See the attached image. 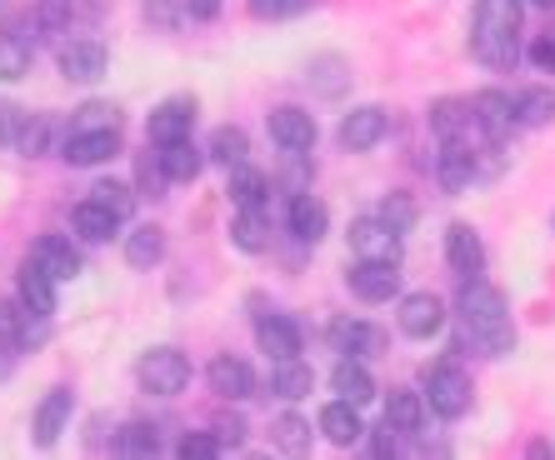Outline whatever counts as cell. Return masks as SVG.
I'll return each instance as SVG.
<instances>
[{"instance_id": "obj_1", "label": "cell", "mask_w": 555, "mask_h": 460, "mask_svg": "<svg viewBox=\"0 0 555 460\" xmlns=\"http://www.w3.org/2000/svg\"><path fill=\"white\" fill-rule=\"evenodd\" d=\"M461 335L465 345H476L480 356H505L516 345V325H511V310H505V295L486 281H465L461 301Z\"/></svg>"}, {"instance_id": "obj_2", "label": "cell", "mask_w": 555, "mask_h": 460, "mask_svg": "<svg viewBox=\"0 0 555 460\" xmlns=\"http://www.w3.org/2000/svg\"><path fill=\"white\" fill-rule=\"evenodd\" d=\"M520 51V0H476L470 55L491 71H511Z\"/></svg>"}, {"instance_id": "obj_3", "label": "cell", "mask_w": 555, "mask_h": 460, "mask_svg": "<svg viewBox=\"0 0 555 460\" xmlns=\"http://www.w3.org/2000/svg\"><path fill=\"white\" fill-rule=\"evenodd\" d=\"M421 385H426V406L446 421H461L465 410H470V375L455 366V360H436L421 371Z\"/></svg>"}, {"instance_id": "obj_4", "label": "cell", "mask_w": 555, "mask_h": 460, "mask_svg": "<svg viewBox=\"0 0 555 460\" xmlns=\"http://www.w3.org/2000/svg\"><path fill=\"white\" fill-rule=\"evenodd\" d=\"M135 375H141V385L151 396H181L185 385H191V360L181 350H170V345H155V350L141 356Z\"/></svg>"}, {"instance_id": "obj_5", "label": "cell", "mask_w": 555, "mask_h": 460, "mask_svg": "<svg viewBox=\"0 0 555 460\" xmlns=\"http://www.w3.org/2000/svg\"><path fill=\"white\" fill-rule=\"evenodd\" d=\"M350 251L361 260H390V266H401V230L386 226L380 216H361L350 226Z\"/></svg>"}, {"instance_id": "obj_6", "label": "cell", "mask_w": 555, "mask_h": 460, "mask_svg": "<svg viewBox=\"0 0 555 460\" xmlns=\"http://www.w3.org/2000/svg\"><path fill=\"white\" fill-rule=\"evenodd\" d=\"M61 155L70 166H105L120 155V130H65Z\"/></svg>"}, {"instance_id": "obj_7", "label": "cell", "mask_w": 555, "mask_h": 460, "mask_svg": "<svg viewBox=\"0 0 555 460\" xmlns=\"http://www.w3.org/2000/svg\"><path fill=\"white\" fill-rule=\"evenodd\" d=\"M346 281L365 306H380L390 295H401V270L390 266V260H361L356 270H346Z\"/></svg>"}, {"instance_id": "obj_8", "label": "cell", "mask_w": 555, "mask_h": 460, "mask_svg": "<svg viewBox=\"0 0 555 460\" xmlns=\"http://www.w3.org/2000/svg\"><path fill=\"white\" fill-rule=\"evenodd\" d=\"M470 111H476V130L491 145L505 141L511 126H516V101H511L505 90H480V95H470Z\"/></svg>"}, {"instance_id": "obj_9", "label": "cell", "mask_w": 555, "mask_h": 460, "mask_svg": "<svg viewBox=\"0 0 555 460\" xmlns=\"http://www.w3.org/2000/svg\"><path fill=\"white\" fill-rule=\"evenodd\" d=\"M440 325H446V301L440 295L415 291L401 301V331L411 341H430V335H440Z\"/></svg>"}, {"instance_id": "obj_10", "label": "cell", "mask_w": 555, "mask_h": 460, "mask_svg": "<svg viewBox=\"0 0 555 460\" xmlns=\"http://www.w3.org/2000/svg\"><path fill=\"white\" fill-rule=\"evenodd\" d=\"M195 126V101L191 95H170L160 111H151V120H145V136H151L155 145H170V141H185Z\"/></svg>"}, {"instance_id": "obj_11", "label": "cell", "mask_w": 555, "mask_h": 460, "mask_svg": "<svg viewBox=\"0 0 555 460\" xmlns=\"http://www.w3.org/2000/svg\"><path fill=\"white\" fill-rule=\"evenodd\" d=\"M446 151H440V166H436V176H440V186L446 191H470V180H476V170H480V151L470 141H440Z\"/></svg>"}, {"instance_id": "obj_12", "label": "cell", "mask_w": 555, "mask_h": 460, "mask_svg": "<svg viewBox=\"0 0 555 460\" xmlns=\"http://www.w3.org/2000/svg\"><path fill=\"white\" fill-rule=\"evenodd\" d=\"M15 295L26 301L30 316H46V320H51V310H55V276L40 266L36 256H26V266L15 270Z\"/></svg>"}, {"instance_id": "obj_13", "label": "cell", "mask_w": 555, "mask_h": 460, "mask_svg": "<svg viewBox=\"0 0 555 460\" xmlns=\"http://www.w3.org/2000/svg\"><path fill=\"white\" fill-rule=\"evenodd\" d=\"M446 260H451V270L461 281H476L480 270H486V245H480V235L465 226V220H455V226L446 230Z\"/></svg>"}, {"instance_id": "obj_14", "label": "cell", "mask_w": 555, "mask_h": 460, "mask_svg": "<svg viewBox=\"0 0 555 460\" xmlns=\"http://www.w3.org/2000/svg\"><path fill=\"white\" fill-rule=\"evenodd\" d=\"M386 130H390V115L380 105H361V111H350L340 120V145L346 151H371V145L386 141Z\"/></svg>"}, {"instance_id": "obj_15", "label": "cell", "mask_w": 555, "mask_h": 460, "mask_svg": "<svg viewBox=\"0 0 555 460\" xmlns=\"http://www.w3.org/2000/svg\"><path fill=\"white\" fill-rule=\"evenodd\" d=\"M105 61H111V55H105L101 40H70V46L61 51V76L91 86V80L105 76Z\"/></svg>"}, {"instance_id": "obj_16", "label": "cell", "mask_w": 555, "mask_h": 460, "mask_svg": "<svg viewBox=\"0 0 555 460\" xmlns=\"http://www.w3.org/2000/svg\"><path fill=\"white\" fill-rule=\"evenodd\" d=\"M271 141L281 145V151H310V145H315V120H310V111H296V105L271 111Z\"/></svg>"}, {"instance_id": "obj_17", "label": "cell", "mask_w": 555, "mask_h": 460, "mask_svg": "<svg viewBox=\"0 0 555 460\" xmlns=\"http://www.w3.org/2000/svg\"><path fill=\"white\" fill-rule=\"evenodd\" d=\"M206 381H210V391H216L220 400H246L250 391H256L250 366H246V360H235V356H216V360H210Z\"/></svg>"}, {"instance_id": "obj_18", "label": "cell", "mask_w": 555, "mask_h": 460, "mask_svg": "<svg viewBox=\"0 0 555 460\" xmlns=\"http://www.w3.org/2000/svg\"><path fill=\"white\" fill-rule=\"evenodd\" d=\"M70 410H76V396L65 385H55L51 396L36 406V446H55L61 440V431L70 425Z\"/></svg>"}, {"instance_id": "obj_19", "label": "cell", "mask_w": 555, "mask_h": 460, "mask_svg": "<svg viewBox=\"0 0 555 460\" xmlns=\"http://www.w3.org/2000/svg\"><path fill=\"white\" fill-rule=\"evenodd\" d=\"M30 256L40 260V266L51 270L55 281H76L80 270H86V260H80V251L65 235H40L36 245H30Z\"/></svg>"}, {"instance_id": "obj_20", "label": "cell", "mask_w": 555, "mask_h": 460, "mask_svg": "<svg viewBox=\"0 0 555 460\" xmlns=\"http://www.w3.org/2000/svg\"><path fill=\"white\" fill-rule=\"evenodd\" d=\"M256 341H260V350H266L271 360H291V356H300V350H306L300 325H296V320H285V316H266V320H260Z\"/></svg>"}, {"instance_id": "obj_21", "label": "cell", "mask_w": 555, "mask_h": 460, "mask_svg": "<svg viewBox=\"0 0 555 460\" xmlns=\"http://www.w3.org/2000/svg\"><path fill=\"white\" fill-rule=\"evenodd\" d=\"M231 241L241 245V251H250V256H260V251L271 245V210H266V205H241L231 220Z\"/></svg>"}, {"instance_id": "obj_22", "label": "cell", "mask_w": 555, "mask_h": 460, "mask_svg": "<svg viewBox=\"0 0 555 460\" xmlns=\"http://www.w3.org/2000/svg\"><path fill=\"white\" fill-rule=\"evenodd\" d=\"M331 391H336L340 400H350V406H371L375 381H371V371L361 366V356H340L336 375H331Z\"/></svg>"}, {"instance_id": "obj_23", "label": "cell", "mask_w": 555, "mask_h": 460, "mask_svg": "<svg viewBox=\"0 0 555 460\" xmlns=\"http://www.w3.org/2000/svg\"><path fill=\"white\" fill-rule=\"evenodd\" d=\"M291 230H296V241H306V245H315L331 230V210H325L315 195H306V191H296L291 195Z\"/></svg>"}, {"instance_id": "obj_24", "label": "cell", "mask_w": 555, "mask_h": 460, "mask_svg": "<svg viewBox=\"0 0 555 460\" xmlns=\"http://www.w3.org/2000/svg\"><path fill=\"white\" fill-rule=\"evenodd\" d=\"M325 431V440H336V446H356L365 435L361 425V406H350V400H331V406L321 410V421H315Z\"/></svg>"}, {"instance_id": "obj_25", "label": "cell", "mask_w": 555, "mask_h": 460, "mask_svg": "<svg viewBox=\"0 0 555 460\" xmlns=\"http://www.w3.org/2000/svg\"><path fill=\"white\" fill-rule=\"evenodd\" d=\"M470 126H476V111H470V101L440 95V101L430 105V130H436L440 141H461V136H465Z\"/></svg>"}, {"instance_id": "obj_26", "label": "cell", "mask_w": 555, "mask_h": 460, "mask_svg": "<svg viewBox=\"0 0 555 460\" xmlns=\"http://www.w3.org/2000/svg\"><path fill=\"white\" fill-rule=\"evenodd\" d=\"M380 341L386 335L365 325V320H331V345L340 356H371V350H380Z\"/></svg>"}, {"instance_id": "obj_27", "label": "cell", "mask_w": 555, "mask_h": 460, "mask_svg": "<svg viewBox=\"0 0 555 460\" xmlns=\"http://www.w3.org/2000/svg\"><path fill=\"white\" fill-rule=\"evenodd\" d=\"M271 391L281 400H306L310 391H315V371H310L300 356L291 360H275V371H271Z\"/></svg>"}, {"instance_id": "obj_28", "label": "cell", "mask_w": 555, "mask_h": 460, "mask_svg": "<svg viewBox=\"0 0 555 460\" xmlns=\"http://www.w3.org/2000/svg\"><path fill=\"white\" fill-rule=\"evenodd\" d=\"M160 170H166V180H176V186H185V180H195L201 176V166H206V155L191 145V136L185 141H170V145H160Z\"/></svg>"}, {"instance_id": "obj_29", "label": "cell", "mask_w": 555, "mask_h": 460, "mask_svg": "<svg viewBox=\"0 0 555 460\" xmlns=\"http://www.w3.org/2000/svg\"><path fill=\"white\" fill-rule=\"evenodd\" d=\"M386 425L396 435H421V425H426V396L421 391H396L386 406Z\"/></svg>"}, {"instance_id": "obj_30", "label": "cell", "mask_w": 555, "mask_h": 460, "mask_svg": "<svg viewBox=\"0 0 555 460\" xmlns=\"http://www.w3.org/2000/svg\"><path fill=\"white\" fill-rule=\"evenodd\" d=\"M310 421L306 416H296V410H285V416H275L271 421V446L281 450V456H306L310 450Z\"/></svg>"}, {"instance_id": "obj_31", "label": "cell", "mask_w": 555, "mask_h": 460, "mask_svg": "<svg viewBox=\"0 0 555 460\" xmlns=\"http://www.w3.org/2000/svg\"><path fill=\"white\" fill-rule=\"evenodd\" d=\"M120 220L105 210L101 201H80L76 210H70V230H76L80 241H111V230H116Z\"/></svg>"}, {"instance_id": "obj_32", "label": "cell", "mask_w": 555, "mask_h": 460, "mask_svg": "<svg viewBox=\"0 0 555 460\" xmlns=\"http://www.w3.org/2000/svg\"><path fill=\"white\" fill-rule=\"evenodd\" d=\"M555 115V90L551 86H526L516 95V126L535 130V126H551Z\"/></svg>"}, {"instance_id": "obj_33", "label": "cell", "mask_w": 555, "mask_h": 460, "mask_svg": "<svg viewBox=\"0 0 555 460\" xmlns=\"http://www.w3.org/2000/svg\"><path fill=\"white\" fill-rule=\"evenodd\" d=\"M160 256H166V235H160V230H155V226L130 230V241H126L130 270H155V266H160Z\"/></svg>"}, {"instance_id": "obj_34", "label": "cell", "mask_w": 555, "mask_h": 460, "mask_svg": "<svg viewBox=\"0 0 555 460\" xmlns=\"http://www.w3.org/2000/svg\"><path fill=\"white\" fill-rule=\"evenodd\" d=\"M225 191H231L235 205H266V191H271V180L260 176L256 166H231V180H225Z\"/></svg>"}, {"instance_id": "obj_35", "label": "cell", "mask_w": 555, "mask_h": 460, "mask_svg": "<svg viewBox=\"0 0 555 460\" xmlns=\"http://www.w3.org/2000/svg\"><path fill=\"white\" fill-rule=\"evenodd\" d=\"M91 201H101L105 210L120 220V226L135 216V191H130L126 180H95V186H91Z\"/></svg>"}, {"instance_id": "obj_36", "label": "cell", "mask_w": 555, "mask_h": 460, "mask_svg": "<svg viewBox=\"0 0 555 460\" xmlns=\"http://www.w3.org/2000/svg\"><path fill=\"white\" fill-rule=\"evenodd\" d=\"M246 151H250V141H246V130L241 126H220L216 136H210V161H216V166H241V161H246Z\"/></svg>"}, {"instance_id": "obj_37", "label": "cell", "mask_w": 555, "mask_h": 460, "mask_svg": "<svg viewBox=\"0 0 555 460\" xmlns=\"http://www.w3.org/2000/svg\"><path fill=\"white\" fill-rule=\"evenodd\" d=\"M310 80H315L321 95H340V90L350 86V71L340 55H315V61H310Z\"/></svg>"}, {"instance_id": "obj_38", "label": "cell", "mask_w": 555, "mask_h": 460, "mask_svg": "<svg viewBox=\"0 0 555 460\" xmlns=\"http://www.w3.org/2000/svg\"><path fill=\"white\" fill-rule=\"evenodd\" d=\"M70 130H120V105L86 101L76 115H70Z\"/></svg>"}, {"instance_id": "obj_39", "label": "cell", "mask_w": 555, "mask_h": 460, "mask_svg": "<svg viewBox=\"0 0 555 460\" xmlns=\"http://www.w3.org/2000/svg\"><path fill=\"white\" fill-rule=\"evenodd\" d=\"M160 450V435H155V425H126V431H116V456H155Z\"/></svg>"}, {"instance_id": "obj_40", "label": "cell", "mask_w": 555, "mask_h": 460, "mask_svg": "<svg viewBox=\"0 0 555 460\" xmlns=\"http://www.w3.org/2000/svg\"><path fill=\"white\" fill-rule=\"evenodd\" d=\"M30 71V46L21 36H0V80H21Z\"/></svg>"}, {"instance_id": "obj_41", "label": "cell", "mask_w": 555, "mask_h": 460, "mask_svg": "<svg viewBox=\"0 0 555 460\" xmlns=\"http://www.w3.org/2000/svg\"><path fill=\"white\" fill-rule=\"evenodd\" d=\"M51 136H55L51 115H30L26 130H21V141H15V151H21V155H46V151H51Z\"/></svg>"}, {"instance_id": "obj_42", "label": "cell", "mask_w": 555, "mask_h": 460, "mask_svg": "<svg viewBox=\"0 0 555 460\" xmlns=\"http://www.w3.org/2000/svg\"><path fill=\"white\" fill-rule=\"evenodd\" d=\"M36 26L40 30H70V21H76V0H36Z\"/></svg>"}, {"instance_id": "obj_43", "label": "cell", "mask_w": 555, "mask_h": 460, "mask_svg": "<svg viewBox=\"0 0 555 460\" xmlns=\"http://www.w3.org/2000/svg\"><path fill=\"white\" fill-rule=\"evenodd\" d=\"M310 5H315V0H250L246 11L256 15V21H296Z\"/></svg>"}, {"instance_id": "obj_44", "label": "cell", "mask_w": 555, "mask_h": 460, "mask_svg": "<svg viewBox=\"0 0 555 460\" xmlns=\"http://www.w3.org/2000/svg\"><path fill=\"white\" fill-rule=\"evenodd\" d=\"M380 220H386V226H396L405 235V230L415 226V201H411V195H401V191H390L386 201H380Z\"/></svg>"}, {"instance_id": "obj_45", "label": "cell", "mask_w": 555, "mask_h": 460, "mask_svg": "<svg viewBox=\"0 0 555 460\" xmlns=\"http://www.w3.org/2000/svg\"><path fill=\"white\" fill-rule=\"evenodd\" d=\"M26 120H30L26 105L0 101V145H15V141H21V130H26Z\"/></svg>"}, {"instance_id": "obj_46", "label": "cell", "mask_w": 555, "mask_h": 460, "mask_svg": "<svg viewBox=\"0 0 555 460\" xmlns=\"http://www.w3.org/2000/svg\"><path fill=\"white\" fill-rule=\"evenodd\" d=\"M220 450H225V440L210 431H191L181 440V460H210V456H220Z\"/></svg>"}, {"instance_id": "obj_47", "label": "cell", "mask_w": 555, "mask_h": 460, "mask_svg": "<svg viewBox=\"0 0 555 460\" xmlns=\"http://www.w3.org/2000/svg\"><path fill=\"white\" fill-rule=\"evenodd\" d=\"M145 21L155 30H170L176 26V0H145Z\"/></svg>"}, {"instance_id": "obj_48", "label": "cell", "mask_w": 555, "mask_h": 460, "mask_svg": "<svg viewBox=\"0 0 555 460\" xmlns=\"http://www.w3.org/2000/svg\"><path fill=\"white\" fill-rule=\"evenodd\" d=\"M21 350H26V345L15 341V335L0 331V381H11V371H15V360H21Z\"/></svg>"}, {"instance_id": "obj_49", "label": "cell", "mask_w": 555, "mask_h": 460, "mask_svg": "<svg viewBox=\"0 0 555 460\" xmlns=\"http://www.w3.org/2000/svg\"><path fill=\"white\" fill-rule=\"evenodd\" d=\"M530 65H535V71H555V40L551 36L530 40Z\"/></svg>"}, {"instance_id": "obj_50", "label": "cell", "mask_w": 555, "mask_h": 460, "mask_svg": "<svg viewBox=\"0 0 555 460\" xmlns=\"http://www.w3.org/2000/svg\"><path fill=\"white\" fill-rule=\"evenodd\" d=\"M216 435L225 440V446H241V435H246V421H241V416H225V421H216Z\"/></svg>"}, {"instance_id": "obj_51", "label": "cell", "mask_w": 555, "mask_h": 460, "mask_svg": "<svg viewBox=\"0 0 555 460\" xmlns=\"http://www.w3.org/2000/svg\"><path fill=\"white\" fill-rule=\"evenodd\" d=\"M185 15H191V21H216L220 0H185Z\"/></svg>"}, {"instance_id": "obj_52", "label": "cell", "mask_w": 555, "mask_h": 460, "mask_svg": "<svg viewBox=\"0 0 555 460\" xmlns=\"http://www.w3.org/2000/svg\"><path fill=\"white\" fill-rule=\"evenodd\" d=\"M371 456H380V460H386V456H396V431H390V425H386V431H375V440H371Z\"/></svg>"}, {"instance_id": "obj_53", "label": "cell", "mask_w": 555, "mask_h": 460, "mask_svg": "<svg viewBox=\"0 0 555 460\" xmlns=\"http://www.w3.org/2000/svg\"><path fill=\"white\" fill-rule=\"evenodd\" d=\"M530 5H541V11H555V0H530Z\"/></svg>"}]
</instances>
